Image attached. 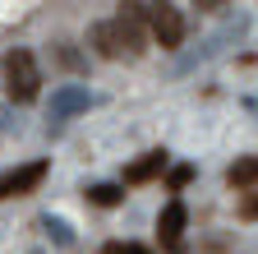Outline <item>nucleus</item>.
Segmentation results:
<instances>
[{
	"mask_svg": "<svg viewBox=\"0 0 258 254\" xmlns=\"http://www.w3.org/2000/svg\"><path fill=\"white\" fill-rule=\"evenodd\" d=\"M148 5H139V0H124V5L115 10V19H102L92 23V46L102 60H120V56H143L148 51Z\"/></svg>",
	"mask_w": 258,
	"mask_h": 254,
	"instance_id": "nucleus-1",
	"label": "nucleus"
},
{
	"mask_svg": "<svg viewBox=\"0 0 258 254\" xmlns=\"http://www.w3.org/2000/svg\"><path fill=\"white\" fill-rule=\"evenodd\" d=\"M194 10L199 14H217V10H226V0H194Z\"/></svg>",
	"mask_w": 258,
	"mask_h": 254,
	"instance_id": "nucleus-12",
	"label": "nucleus"
},
{
	"mask_svg": "<svg viewBox=\"0 0 258 254\" xmlns=\"http://www.w3.org/2000/svg\"><path fill=\"white\" fill-rule=\"evenodd\" d=\"M0 83H5L14 107L37 102L42 97V65H37V56H32L28 46H10L5 60H0Z\"/></svg>",
	"mask_w": 258,
	"mask_h": 254,
	"instance_id": "nucleus-2",
	"label": "nucleus"
},
{
	"mask_svg": "<svg viewBox=\"0 0 258 254\" xmlns=\"http://www.w3.org/2000/svg\"><path fill=\"white\" fill-rule=\"evenodd\" d=\"M226 180H231L235 189H253V185H258V153H253V157H240V162L226 171Z\"/></svg>",
	"mask_w": 258,
	"mask_h": 254,
	"instance_id": "nucleus-8",
	"label": "nucleus"
},
{
	"mask_svg": "<svg viewBox=\"0 0 258 254\" xmlns=\"http://www.w3.org/2000/svg\"><path fill=\"white\" fill-rule=\"evenodd\" d=\"M184 222H189L184 199H171L166 208L157 213V240H161L166 254H180V245H184Z\"/></svg>",
	"mask_w": 258,
	"mask_h": 254,
	"instance_id": "nucleus-5",
	"label": "nucleus"
},
{
	"mask_svg": "<svg viewBox=\"0 0 258 254\" xmlns=\"http://www.w3.org/2000/svg\"><path fill=\"white\" fill-rule=\"evenodd\" d=\"M148 33L161 51H180L184 42V14L171 5V0H152L148 5Z\"/></svg>",
	"mask_w": 258,
	"mask_h": 254,
	"instance_id": "nucleus-3",
	"label": "nucleus"
},
{
	"mask_svg": "<svg viewBox=\"0 0 258 254\" xmlns=\"http://www.w3.org/2000/svg\"><path fill=\"white\" fill-rule=\"evenodd\" d=\"M88 107H92V92L79 88V83H64V88L51 92V120H55V125H60V120H70L74 111H88Z\"/></svg>",
	"mask_w": 258,
	"mask_h": 254,
	"instance_id": "nucleus-7",
	"label": "nucleus"
},
{
	"mask_svg": "<svg viewBox=\"0 0 258 254\" xmlns=\"http://www.w3.org/2000/svg\"><path fill=\"white\" fill-rule=\"evenodd\" d=\"M51 162L46 157H37V162H23V167H10V171H0V199H23L32 194L42 180H46Z\"/></svg>",
	"mask_w": 258,
	"mask_h": 254,
	"instance_id": "nucleus-4",
	"label": "nucleus"
},
{
	"mask_svg": "<svg viewBox=\"0 0 258 254\" xmlns=\"http://www.w3.org/2000/svg\"><path fill=\"white\" fill-rule=\"evenodd\" d=\"M46 231H55V240H60V245H70V240H74V236H70V227H64V222H51V217H46Z\"/></svg>",
	"mask_w": 258,
	"mask_h": 254,
	"instance_id": "nucleus-11",
	"label": "nucleus"
},
{
	"mask_svg": "<svg viewBox=\"0 0 258 254\" xmlns=\"http://www.w3.org/2000/svg\"><path fill=\"white\" fill-rule=\"evenodd\" d=\"M102 254H152V249H143V245H134V240H115V245H106Z\"/></svg>",
	"mask_w": 258,
	"mask_h": 254,
	"instance_id": "nucleus-10",
	"label": "nucleus"
},
{
	"mask_svg": "<svg viewBox=\"0 0 258 254\" xmlns=\"http://www.w3.org/2000/svg\"><path fill=\"white\" fill-rule=\"evenodd\" d=\"M189 176H194V167H175V171H171V189H180V185H189Z\"/></svg>",
	"mask_w": 258,
	"mask_h": 254,
	"instance_id": "nucleus-13",
	"label": "nucleus"
},
{
	"mask_svg": "<svg viewBox=\"0 0 258 254\" xmlns=\"http://www.w3.org/2000/svg\"><path fill=\"white\" fill-rule=\"evenodd\" d=\"M60 60H64L70 70H79V65H83V60H79V51H70V46H60Z\"/></svg>",
	"mask_w": 258,
	"mask_h": 254,
	"instance_id": "nucleus-15",
	"label": "nucleus"
},
{
	"mask_svg": "<svg viewBox=\"0 0 258 254\" xmlns=\"http://www.w3.org/2000/svg\"><path fill=\"white\" fill-rule=\"evenodd\" d=\"M166 167H171V153H166V148H152V153L139 157V162L124 167V185H148V180H157V176H166Z\"/></svg>",
	"mask_w": 258,
	"mask_h": 254,
	"instance_id": "nucleus-6",
	"label": "nucleus"
},
{
	"mask_svg": "<svg viewBox=\"0 0 258 254\" xmlns=\"http://www.w3.org/2000/svg\"><path fill=\"white\" fill-rule=\"evenodd\" d=\"M88 204L92 208H120L124 204V185H88Z\"/></svg>",
	"mask_w": 258,
	"mask_h": 254,
	"instance_id": "nucleus-9",
	"label": "nucleus"
},
{
	"mask_svg": "<svg viewBox=\"0 0 258 254\" xmlns=\"http://www.w3.org/2000/svg\"><path fill=\"white\" fill-rule=\"evenodd\" d=\"M240 217H249V222H258V194H249V199L240 204Z\"/></svg>",
	"mask_w": 258,
	"mask_h": 254,
	"instance_id": "nucleus-14",
	"label": "nucleus"
}]
</instances>
